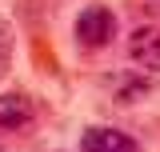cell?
<instances>
[{
    "label": "cell",
    "mask_w": 160,
    "mask_h": 152,
    "mask_svg": "<svg viewBox=\"0 0 160 152\" xmlns=\"http://www.w3.org/2000/svg\"><path fill=\"white\" fill-rule=\"evenodd\" d=\"M116 12L104 8V4H88L84 12L76 16V40L84 48H108L116 40Z\"/></svg>",
    "instance_id": "obj_1"
},
{
    "label": "cell",
    "mask_w": 160,
    "mask_h": 152,
    "mask_svg": "<svg viewBox=\"0 0 160 152\" xmlns=\"http://www.w3.org/2000/svg\"><path fill=\"white\" fill-rule=\"evenodd\" d=\"M128 56L144 72H160V24H140L128 36Z\"/></svg>",
    "instance_id": "obj_2"
},
{
    "label": "cell",
    "mask_w": 160,
    "mask_h": 152,
    "mask_svg": "<svg viewBox=\"0 0 160 152\" xmlns=\"http://www.w3.org/2000/svg\"><path fill=\"white\" fill-rule=\"evenodd\" d=\"M80 152H136V140L120 128H88L80 136Z\"/></svg>",
    "instance_id": "obj_3"
},
{
    "label": "cell",
    "mask_w": 160,
    "mask_h": 152,
    "mask_svg": "<svg viewBox=\"0 0 160 152\" xmlns=\"http://www.w3.org/2000/svg\"><path fill=\"white\" fill-rule=\"evenodd\" d=\"M32 112H36V104L24 92H4L0 96V128H20V124L32 120Z\"/></svg>",
    "instance_id": "obj_4"
},
{
    "label": "cell",
    "mask_w": 160,
    "mask_h": 152,
    "mask_svg": "<svg viewBox=\"0 0 160 152\" xmlns=\"http://www.w3.org/2000/svg\"><path fill=\"white\" fill-rule=\"evenodd\" d=\"M8 60H12V24L8 16H0V72L8 68Z\"/></svg>",
    "instance_id": "obj_5"
},
{
    "label": "cell",
    "mask_w": 160,
    "mask_h": 152,
    "mask_svg": "<svg viewBox=\"0 0 160 152\" xmlns=\"http://www.w3.org/2000/svg\"><path fill=\"white\" fill-rule=\"evenodd\" d=\"M0 152H8V148H4V144H0Z\"/></svg>",
    "instance_id": "obj_6"
}]
</instances>
